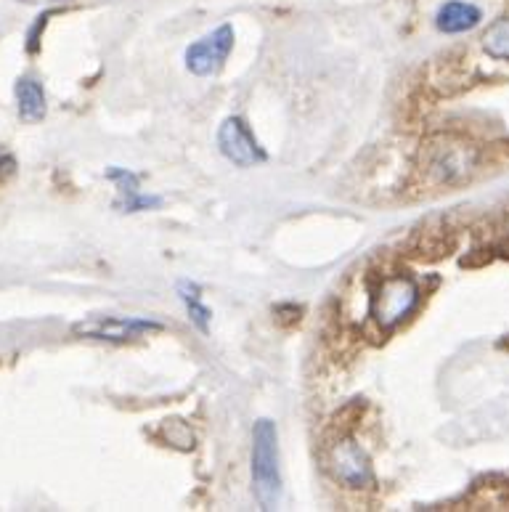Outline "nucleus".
<instances>
[{
    "mask_svg": "<svg viewBox=\"0 0 509 512\" xmlns=\"http://www.w3.org/2000/svg\"><path fill=\"white\" fill-rule=\"evenodd\" d=\"M162 324L152 319H138V316H93V319L77 321L72 332L88 340H109V343H125L146 332H160Z\"/></svg>",
    "mask_w": 509,
    "mask_h": 512,
    "instance_id": "nucleus-6",
    "label": "nucleus"
},
{
    "mask_svg": "<svg viewBox=\"0 0 509 512\" xmlns=\"http://www.w3.org/2000/svg\"><path fill=\"white\" fill-rule=\"evenodd\" d=\"M165 433H168V441L178 449H194V433L186 428V422L181 420H168L165 422Z\"/></svg>",
    "mask_w": 509,
    "mask_h": 512,
    "instance_id": "nucleus-13",
    "label": "nucleus"
},
{
    "mask_svg": "<svg viewBox=\"0 0 509 512\" xmlns=\"http://www.w3.org/2000/svg\"><path fill=\"white\" fill-rule=\"evenodd\" d=\"M218 149L228 162H234L239 168H252L266 162V152L258 144V138L252 136V130L239 120V117H228L226 123L218 130Z\"/></svg>",
    "mask_w": 509,
    "mask_h": 512,
    "instance_id": "nucleus-7",
    "label": "nucleus"
},
{
    "mask_svg": "<svg viewBox=\"0 0 509 512\" xmlns=\"http://www.w3.org/2000/svg\"><path fill=\"white\" fill-rule=\"evenodd\" d=\"M483 48H486L488 56L509 62V16L488 27L486 35H483Z\"/></svg>",
    "mask_w": 509,
    "mask_h": 512,
    "instance_id": "nucleus-12",
    "label": "nucleus"
},
{
    "mask_svg": "<svg viewBox=\"0 0 509 512\" xmlns=\"http://www.w3.org/2000/svg\"><path fill=\"white\" fill-rule=\"evenodd\" d=\"M107 178L117 186V194H120V199L114 202V207L120 213H141V210H152V207L162 205L160 197H149V194L138 192V176L130 173V170L109 168Z\"/></svg>",
    "mask_w": 509,
    "mask_h": 512,
    "instance_id": "nucleus-8",
    "label": "nucleus"
},
{
    "mask_svg": "<svg viewBox=\"0 0 509 512\" xmlns=\"http://www.w3.org/2000/svg\"><path fill=\"white\" fill-rule=\"evenodd\" d=\"M419 298H422V292H419L414 276L403 274V271L385 274L374 282L372 292H369V316L377 327L390 332L417 311Z\"/></svg>",
    "mask_w": 509,
    "mask_h": 512,
    "instance_id": "nucleus-2",
    "label": "nucleus"
},
{
    "mask_svg": "<svg viewBox=\"0 0 509 512\" xmlns=\"http://www.w3.org/2000/svg\"><path fill=\"white\" fill-rule=\"evenodd\" d=\"M16 104H19V115L27 123H38L46 117V91L43 85L24 77L16 83Z\"/></svg>",
    "mask_w": 509,
    "mask_h": 512,
    "instance_id": "nucleus-10",
    "label": "nucleus"
},
{
    "mask_svg": "<svg viewBox=\"0 0 509 512\" xmlns=\"http://www.w3.org/2000/svg\"><path fill=\"white\" fill-rule=\"evenodd\" d=\"M327 467L335 481H340L348 489H366L372 483V459L364 451V446L358 444L356 438H350L348 433L340 436L327 446Z\"/></svg>",
    "mask_w": 509,
    "mask_h": 512,
    "instance_id": "nucleus-4",
    "label": "nucleus"
},
{
    "mask_svg": "<svg viewBox=\"0 0 509 512\" xmlns=\"http://www.w3.org/2000/svg\"><path fill=\"white\" fill-rule=\"evenodd\" d=\"M483 19V11H480L475 3H464V0H449L438 8V16H435V27L446 35H459V32L475 30Z\"/></svg>",
    "mask_w": 509,
    "mask_h": 512,
    "instance_id": "nucleus-9",
    "label": "nucleus"
},
{
    "mask_svg": "<svg viewBox=\"0 0 509 512\" xmlns=\"http://www.w3.org/2000/svg\"><path fill=\"white\" fill-rule=\"evenodd\" d=\"M475 165H478L475 146L454 141V138H433L422 149L419 173L430 189H441V186H454L464 181L475 170Z\"/></svg>",
    "mask_w": 509,
    "mask_h": 512,
    "instance_id": "nucleus-3",
    "label": "nucleus"
},
{
    "mask_svg": "<svg viewBox=\"0 0 509 512\" xmlns=\"http://www.w3.org/2000/svg\"><path fill=\"white\" fill-rule=\"evenodd\" d=\"M14 170V160L11 157H0V178H3V173H11Z\"/></svg>",
    "mask_w": 509,
    "mask_h": 512,
    "instance_id": "nucleus-14",
    "label": "nucleus"
},
{
    "mask_svg": "<svg viewBox=\"0 0 509 512\" xmlns=\"http://www.w3.org/2000/svg\"><path fill=\"white\" fill-rule=\"evenodd\" d=\"M252 494L263 510H274L282 497L279 433L271 420H258L252 428Z\"/></svg>",
    "mask_w": 509,
    "mask_h": 512,
    "instance_id": "nucleus-1",
    "label": "nucleus"
},
{
    "mask_svg": "<svg viewBox=\"0 0 509 512\" xmlns=\"http://www.w3.org/2000/svg\"><path fill=\"white\" fill-rule=\"evenodd\" d=\"M178 295L186 303V311H189V319L197 324V329L207 332L210 327V319H213V311L202 303V295H199V287L191 282H181L178 284Z\"/></svg>",
    "mask_w": 509,
    "mask_h": 512,
    "instance_id": "nucleus-11",
    "label": "nucleus"
},
{
    "mask_svg": "<svg viewBox=\"0 0 509 512\" xmlns=\"http://www.w3.org/2000/svg\"><path fill=\"white\" fill-rule=\"evenodd\" d=\"M231 48H234V27L221 24L218 30L207 32L205 38L186 48V69L197 77H215L226 67Z\"/></svg>",
    "mask_w": 509,
    "mask_h": 512,
    "instance_id": "nucleus-5",
    "label": "nucleus"
}]
</instances>
